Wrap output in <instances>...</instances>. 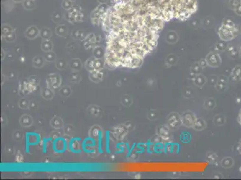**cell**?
<instances>
[{
	"label": "cell",
	"mask_w": 241,
	"mask_h": 180,
	"mask_svg": "<svg viewBox=\"0 0 241 180\" xmlns=\"http://www.w3.org/2000/svg\"><path fill=\"white\" fill-rule=\"evenodd\" d=\"M106 62L112 67L137 68L157 45L165 22L127 4L115 3L107 14Z\"/></svg>",
	"instance_id": "6da1fadb"
},
{
	"label": "cell",
	"mask_w": 241,
	"mask_h": 180,
	"mask_svg": "<svg viewBox=\"0 0 241 180\" xmlns=\"http://www.w3.org/2000/svg\"><path fill=\"white\" fill-rule=\"evenodd\" d=\"M132 6L158 19L186 20L197 10L196 0H114Z\"/></svg>",
	"instance_id": "7a4b0ae2"
},
{
	"label": "cell",
	"mask_w": 241,
	"mask_h": 180,
	"mask_svg": "<svg viewBox=\"0 0 241 180\" xmlns=\"http://www.w3.org/2000/svg\"><path fill=\"white\" fill-rule=\"evenodd\" d=\"M238 120H239V123L241 124V111H240V114H239V116Z\"/></svg>",
	"instance_id": "3957f363"
}]
</instances>
